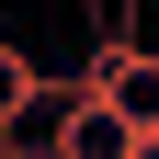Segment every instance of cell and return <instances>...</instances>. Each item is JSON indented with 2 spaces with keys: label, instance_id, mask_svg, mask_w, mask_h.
Returning a JSON list of instances; mask_svg holds the SVG:
<instances>
[{
  "label": "cell",
  "instance_id": "cell-2",
  "mask_svg": "<svg viewBox=\"0 0 159 159\" xmlns=\"http://www.w3.org/2000/svg\"><path fill=\"white\" fill-rule=\"evenodd\" d=\"M46 102H57V80H46V68H34V57H23V46H0V148H11V136H23V125H34V114H46Z\"/></svg>",
  "mask_w": 159,
  "mask_h": 159
},
{
  "label": "cell",
  "instance_id": "cell-1",
  "mask_svg": "<svg viewBox=\"0 0 159 159\" xmlns=\"http://www.w3.org/2000/svg\"><path fill=\"white\" fill-rule=\"evenodd\" d=\"M46 114H57V125H46V148H34V159H125V148H136V136L114 125L91 91H68V80H57V102H46Z\"/></svg>",
  "mask_w": 159,
  "mask_h": 159
},
{
  "label": "cell",
  "instance_id": "cell-3",
  "mask_svg": "<svg viewBox=\"0 0 159 159\" xmlns=\"http://www.w3.org/2000/svg\"><path fill=\"white\" fill-rule=\"evenodd\" d=\"M125 159H159V136H136V148H125Z\"/></svg>",
  "mask_w": 159,
  "mask_h": 159
}]
</instances>
